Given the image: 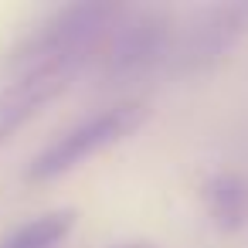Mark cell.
I'll return each mask as SVG.
<instances>
[{
    "mask_svg": "<svg viewBox=\"0 0 248 248\" xmlns=\"http://www.w3.org/2000/svg\"><path fill=\"white\" fill-rule=\"evenodd\" d=\"M112 4H72L34 28L11 55L7 75H24L41 65H85L99 48L102 34L116 21Z\"/></svg>",
    "mask_w": 248,
    "mask_h": 248,
    "instance_id": "cell-1",
    "label": "cell"
},
{
    "mask_svg": "<svg viewBox=\"0 0 248 248\" xmlns=\"http://www.w3.org/2000/svg\"><path fill=\"white\" fill-rule=\"evenodd\" d=\"M143 116H146V109L140 102H119L112 109H102V112L89 116L85 123H78L68 133H62L55 143H48L31 160L28 180H55L62 173L75 170L78 163H85L99 150H109L112 143L126 140L143 123Z\"/></svg>",
    "mask_w": 248,
    "mask_h": 248,
    "instance_id": "cell-2",
    "label": "cell"
},
{
    "mask_svg": "<svg viewBox=\"0 0 248 248\" xmlns=\"http://www.w3.org/2000/svg\"><path fill=\"white\" fill-rule=\"evenodd\" d=\"M82 65H41L24 75H14L0 92V146H7L17 129H24L48 102H55Z\"/></svg>",
    "mask_w": 248,
    "mask_h": 248,
    "instance_id": "cell-3",
    "label": "cell"
},
{
    "mask_svg": "<svg viewBox=\"0 0 248 248\" xmlns=\"http://www.w3.org/2000/svg\"><path fill=\"white\" fill-rule=\"evenodd\" d=\"M167 48V24L156 14L133 17L112 34L109 45V72L112 75H136L150 68Z\"/></svg>",
    "mask_w": 248,
    "mask_h": 248,
    "instance_id": "cell-4",
    "label": "cell"
},
{
    "mask_svg": "<svg viewBox=\"0 0 248 248\" xmlns=\"http://www.w3.org/2000/svg\"><path fill=\"white\" fill-rule=\"evenodd\" d=\"M245 7H221L214 11L204 24L194 28L187 48H184V58L194 62V65H204L207 58H217L221 51H228V45L241 34L245 28Z\"/></svg>",
    "mask_w": 248,
    "mask_h": 248,
    "instance_id": "cell-5",
    "label": "cell"
},
{
    "mask_svg": "<svg viewBox=\"0 0 248 248\" xmlns=\"http://www.w3.org/2000/svg\"><path fill=\"white\" fill-rule=\"evenodd\" d=\"M204 204L214 224L224 231L248 224V180L241 173H214L204 184Z\"/></svg>",
    "mask_w": 248,
    "mask_h": 248,
    "instance_id": "cell-6",
    "label": "cell"
},
{
    "mask_svg": "<svg viewBox=\"0 0 248 248\" xmlns=\"http://www.w3.org/2000/svg\"><path fill=\"white\" fill-rule=\"evenodd\" d=\"M72 228H75V211H51L11 231L0 241V248H55Z\"/></svg>",
    "mask_w": 248,
    "mask_h": 248,
    "instance_id": "cell-7",
    "label": "cell"
},
{
    "mask_svg": "<svg viewBox=\"0 0 248 248\" xmlns=\"http://www.w3.org/2000/svg\"><path fill=\"white\" fill-rule=\"evenodd\" d=\"M116 248H150V245H116Z\"/></svg>",
    "mask_w": 248,
    "mask_h": 248,
    "instance_id": "cell-8",
    "label": "cell"
}]
</instances>
